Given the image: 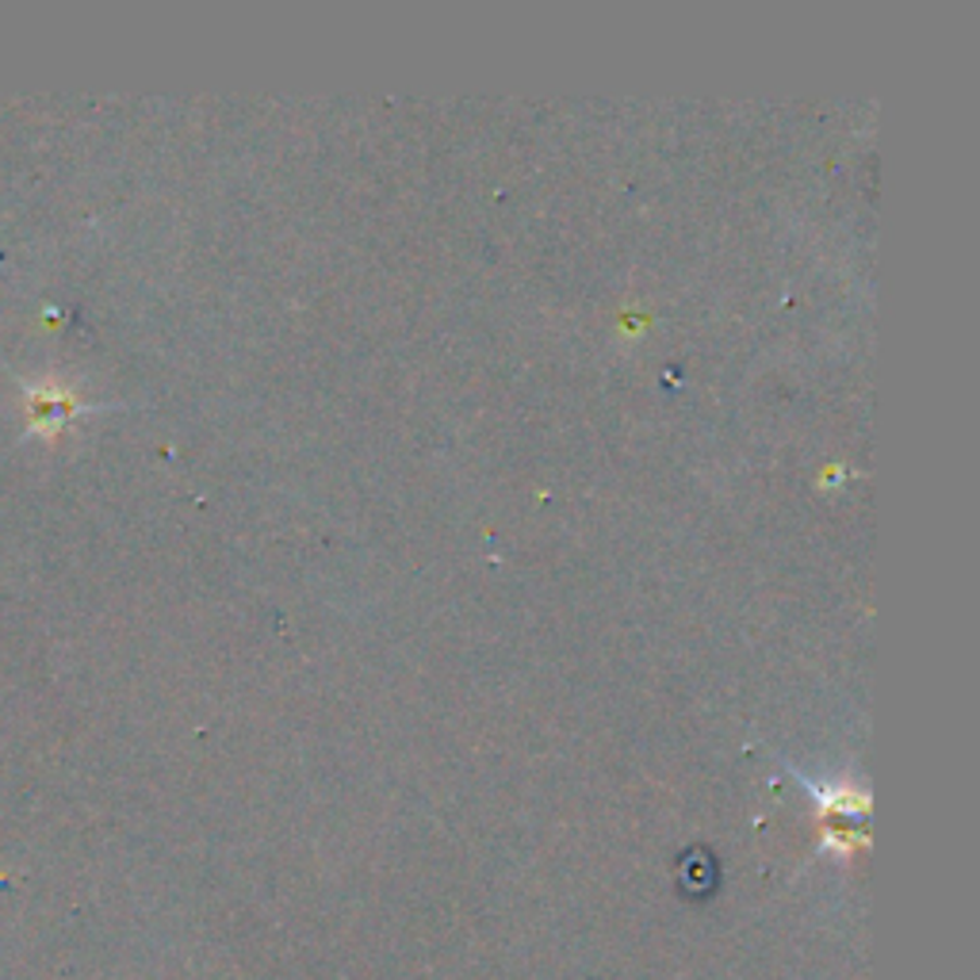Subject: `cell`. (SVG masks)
Segmentation results:
<instances>
[{
    "mask_svg": "<svg viewBox=\"0 0 980 980\" xmlns=\"http://www.w3.org/2000/svg\"><path fill=\"white\" fill-rule=\"evenodd\" d=\"M74 395L69 391H54V387H39L31 391V410H35V430L39 433H54L58 425L65 422V413L74 410Z\"/></svg>",
    "mask_w": 980,
    "mask_h": 980,
    "instance_id": "1",
    "label": "cell"
}]
</instances>
